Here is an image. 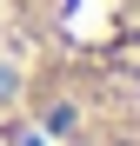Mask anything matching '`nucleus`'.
Listing matches in <instances>:
<instances>
[{
    "instance_id": "nucleus-1",
    "label": "nucleus",
    "mask_w": 140,
    "mask_h": 146,
    "mask_svg": "<svg viewBox=\"0 0 140 146\" xmlns=\"http://www.w3.org/2000/svg\"><path fill=\"white\" fill-rule=\"evenodd\" d=\"M0 80L47 146H140V0H0Z\"/></svg>"
}]
</instances>
